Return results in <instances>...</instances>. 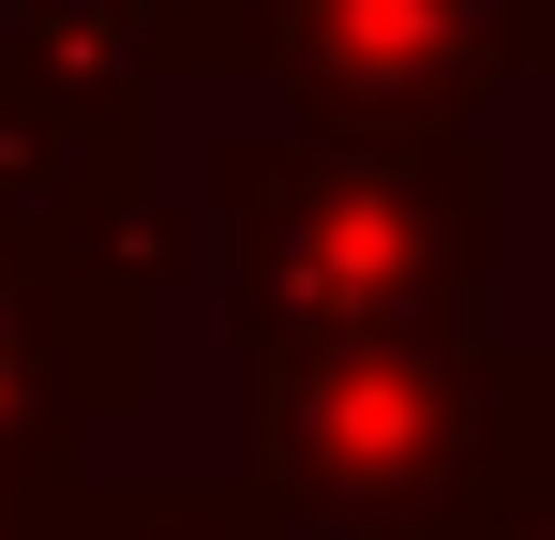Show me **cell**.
Returning <instances> with one entry per match:
<instances>
[{
    "instance_id": "obj_2",
    "label": "cell",
    "mask_w": 555,
    "mask_h": 540,
    "mask_svg": "<svg viewBox=\"0 0 555 540\" xmlns=\"http://www.w3.org/2000/svg\"><path fill=\"white\" fill-rule=\"evenodd\" d=\"M225 331H480L495 270V151L451 136H241L210 151Z\"/></svg>"
},
{
    "instance_id": "obj_10",
    "label": "cell",
    "mask_w": 555,
    "mask_h": 540,
    "mask_svg": "<svg viewBox=\"0 0 555 540\" xmlns=\"http://www.w3.org/2000/svg\"><path fill=\"white\" fill-rule=\"evenodd\" d=\"M451 540H465V526H451Z\"/></svg>"
},
{
    "instance_id": "obj_6",
    "label": "cell",
    "mask_w": 555,
    "mask_h": 540,
    "mask_svg": "<svg viewBox=\"0 0 555 540\" xmlns=\"http://www.w3.org/2000/svg\"><path fill=\"white\" fill-rule=\"evenodd\" d=\"M0 540H271V511L241 480H91V465H46L0 496Z\"/></svg>"
},
{
    "instance_id": "obj_4",
    "label": "cell",
    "mask_w": 555,
    "mask_h": 540,
    "mask_svg": "<svg viewBox=\"0 0 555 540\" xmlns=\"http://www.w3.org/2000/svg\"><path fill=\"white\" fill-rule=\"evenodd\" d=\"M151 180V76L120 46V15L91 0H15L0 30V226L76 241Z\"/></svg>"
},
{
    "instance_id": "obj_9",
    "label": "cell",
    "mask_w": 555,
    "mask_h": 540,
    "mask_svg": "<svg viewBox=\"0 0 555 540\" xmlns=\"http://www.w3.org/2000/svg\"><path fill=\"white\" fill-rule=\"evenodd\" d=\"M271 540H285V526H271Z\"/></svg>"
},
{
    "instance_id": "obj_1",
    "label": "cell",
    "mask_w": 555,
    "mask_h": 540,
    "mask_svg": "<svg viewBox=\"0 0 555 540\" xmlns=\"http://www.w3.org/2000/svg\"><path fill=\"white\" fill-rule=\"evenodd\" d=\"M555 465V346L241 331V496L285 540H451Z\"/></svg>"
},
{
    "instance_id": "obj_7",
    "label": "cell",
    "mask_w": 555,
    "mask_h": 540,
    "mask_svg": "<svg viewBox=\"0 0 555 540\" xmlns=\"http://www.w3.org/2000/svg\"><path fill=\"white\" fill-rule=\"evenodd\" d=\"M256 15L271 0H120V46H135V76H241V46H256Z\"/></svg>"
},
{
    "instance_id": "obj_5",
    "label": "cell",
    "mask_w": 555,
    "mask_h": 540,
    "mask_svg": "<svg viewBox=\"0 0 555 540\" xmlns=\"http://www.w3.org/2000/svg\"><path fill=\"white\" fill-rule=\"evenodd\" d=\"M135 406H151V285H120L76 241L0 226V496L76 465V436Z\"/></svg>"
},
{
    "instance_id": "obj_3",
    "label": "cell",
    "mask_w": 555,
    "mask_h": 540,
    "mask_svg": "<svg viewBox=\"0 0 555 540\" xmlns=\"http://www.w3.org/2000/svg\"><path fill=\"white\" fill-rule=\"evenodd\" d=\"M241 76L300 136H451L526 76V0H271Z\"/></svg>"
},
{
    "instance_id": "obj_8",
    "label": "cell",
    "mask_w": 555,
    "mask_h": 540,
    "mask_svg": "<svg viewBox=\"0 0 555 540\" xmlns=\"http://www.w3.org/2000/svg\"><path fill=\"white\" fill-rule=\"evenodd\" d=\"M465 540H555V465H541V480H526V496H511V511H480V526H465Z\"/></svg>"
}]
</instances>
